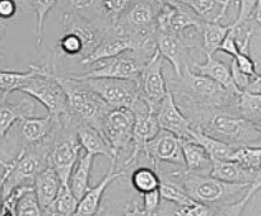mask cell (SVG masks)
<instances>
[{"instance_id":"obj_23","label":"cell","mask_w":261,"mask_h":216,"mask_svg":"<svg viewBox=\"0 0 261 216\" xmlns=\"http://www.w3.org/2000/svg\"><path fill=\"white\" fill-rule=\"evenodd\" d=\"M33 113H35V103L31 97L17 103L8 101V97L0 98V139H4L9 130L19 119L33 117Z\"/></svg>"},{"instance_id":"obj_44","label":"cell","mask_w":261,"mask_h":216,"mask_svg":"<svg viewBox=\"0 0 261 216\" xmlns=\"http://www.w3.org/2000/svg\"><path fill=\"white\" fill-rule=\"evenodd\" d=\"M239 66L240 70L245 73L246 75L251 76V78H256L257 71H256V64L252 60L251 55H246V53H239L236 57H232Z\"/></svg>"},{"instance_id":"obj_5","label":"cell","mask_w":261,"mask_h":216,"mask_svg":"<svg viewBox=\"0 0 261 216\" xmlns=\"http://www.w3.org/2000/svg\"><path fill=\"white\" fill-rule=\"evenodd\" d=\"M163 3L160 0H133L115 27L132 40L133 48L157 51V19Z\"/></svg>"},{"instance_id":"obj_18","label":"cell","mask_w":261,"mask_h":216,"mask_svg":"<svg viewBox=\"0 0 261 216\" xmlns=\"http://www.w3.org/2000/svg\"><path fill=\"white\" fill-rule=\"evenodd\" d=\"M158 124L162 130L172 132L173 135L180 140H191V131H193V124L190 119L184 114L178 104L176 103L175 97L168 89L165 101L162 102L158 111L155 112Z\"/></svg>"},{"instance_id":"obj_14","label":"cell","mask_w":261,"mask_h":216,"mask_svg":"<svg viewBox=\"0 0 261 216\" xmlns=\"http://www.w3.org/2000/svg\"><path fill=\"white\" fill-rule=\"evenodd\" d=\"M17 137L22 147L47 144L61 125V118L48 114L42 118L25 117L17 122Z\"/></svg>"},{"instance_id":"obj_51","label":"cell","mask_w":261,"mask_h":216,"mask_svg":"<svg viewBox=\"0 0 261 216\" xmlns=\"http://www.w3.org/2000/svg\"><path fill=\"white\" fill-rule=\"evenodd\" d=\"M247 90L251 91V93H261V73L257 74V76L252 80Z\"/></svg>"},{"instance_id":"obj_7","label":"cell","mask_w":261,"mask_h":216,"mask_svg":"<svg viewBox=\"0 0 261 216\" xmlns=\"http://www.w3.org/2000/svg\"><path fill=\"white\" fill-rule=\"evenodd\" d=\"M86 81L101 98L114 108H129L133 112L148 111L147 106L140 97L139 84L132 79H115V78H78Z\"/></svg>"},{"instance_id":"obj_32","label":"cell","mask_w":261,"mask_h":216,"mask_svg":"<svg viewBox=\"0 0 261 216\" xmlns=\"http://www.w3.org/2000/svg\"><path fill=\"white\" fill-rule=\"evenodd\" d=\"M78 205L79 200L74 196L69 186L63 184L55 201L43 210V216H75Z\"/></svg>"},{"instance_id":"obj_41","label":"cell","mask_w":261,"mask_h":216,"mask_svg":"<svg viewBox=\"0 0 261 216\" xmlns=\"http://www.w3.org/2000/svg\"><path fill=\"white\" fill-rule=\"evenodd\" d=\"M143 198V210L150 216H161L160 208L161 203H162V197H161L160 188L158 190L152 191V192H147L142 195Z\"/></svg>"},{"instance_id":"obj_48","label":"cell","mask_w":261,"mask_h":216,"mask_svg":"<svg viewBox=\"0 0 261 216\" xmlns=\"http://www.w3.org/2000/svg\"><path fill=\"white\" fill-rule=\"evenodd\" d=\"M219 51H223V52H226L227 55H229L231 57H236V56L240 53L239 47H237L236 40H234V37H233V35H232L231 30H229L228 35L226 36L224 41L222 42L221 47H219Z\"/></svg>"},{"instance_id":"obj_33","label":"cell","mask_w":261,"mask_h":216,"mask_svg":"<svg viewBox=\"0 0 261 216\" xmlns=\"http://www.w3.org/2000/svg\"><path fill=\"white\" fill-rule=\"evenodd\" d=\"M231 30V24L222 23H204L203 25V51L206 55L214 56L219 51L222 42Z\"/></svg>"},{"instance_id":"obj_50","label":"cell","mask_w":261,"mask_h":216,"mask_svg":"<svg viewBox=\"0 0 261 216\" xmlns=\"http://www.w3.org/2000/svg\"><path fill=\"white\" fill-rule=\"evenodd\" d=\"M124 216H150L143 210V207H139L137 202H133L127 205L124 210Z\"/></svg>"},{"instance_id":"obj_4","label":"cell","mask_w":261,"mask_h":216,"mask_svg":"<svg viewBox=\"0 0 261 216\" xmlns=\"http://www.w3.org/2000/svg\"><path fill=\"white\" fill-rule=\"evenodd\" d=\"M53 76L68 98V113L61 117V122L74 127L86 124L101 130L102 122L112 109L111 107L86 81L76 79L73 74H59L53 69Z\"/></svg>"},{"instance_id":"obj_49","label":"cell","mask_w":261,"mask_h":216,"mask_svg":"<svg viewBox=\"0 0 261 216\" xmlns=\"http://www.w3.org/2000/svg\"><path fill=\"white\" fill-rule=\"evenodd\" d=\"M260 190H261V167L256 170V173H255L254 180H252L251 184H250L249 190H247L246 192V196H249L250 198H252V196Z\"/></svg>"},{"instance_id":"obj_28","label":"cell","mask_w":261,"mask_h":216,"mask_svg":"<svg viewBox=\"0 0 261 216\" xmlns=\"http://www.w3.org/2000/svg\"><path fill=\"white\" fill-rule=\"evenodd\" d=\"M93 155L84 151L76 160L70 173L68 186L78 200H81L86 195L87 191L91 188L89 187V177H91L92 167H93Z\"/></svg>"},{"instance_id":"obj_22","label":"cell","mask_w":261,"mask_h":216,"mask_svg":"<svg viewBox=\"0 0 261 216\" xmlns=\"http://www.w3.org/2000/svg\"><path fill=\"white\" fill-rule=\"evenodd\" d=\"M189 66H190V69L194 73L200 74V75L208 76V78L213 79L214 81H217V83H219L221 85H223L224 88H227L228 90H232L234 91V93L239 94L242 93V91L239 90L237 86L234 85L231 74V65H229V64L221 60H217L214 56L206 55L204 63L193 61Z\"/></svg>"},{"instance_id":"obj_2","label":"cell","mask_w":261,"mask_h":216,"mask_svg":"<svg viewBox=\"0 0 261 216\" xmlns=\"http://www.w3.org/2000/svg\"><path fill=\"white\" fill-rule=\"evenodd\" d=\"M167 85L180 109L193 107H237L242 94L228 90L208 76L194 73L189 65L185 66L181 75L170 79Z\"/></svg>"},{"instance_id":"obj_27","label":"cell","mask_w":261,"mask_h":216,"mask_svg":"<svg viewBox=\"0 0 261 216\" xmlns=\"http://www.w3.org/2000/svg\"><path fill=\"white\" fill-rule=\"evenodd\" d=\"M186 170L196 174L209 175L213 168V159L201 145L195 141L181 140Z\"/></svg>"},{"instance_id":"obj_38","label":"cell","mask_w":261,"mask_h":216,"mask_svg":"<svg viewBox=\"0 0 261 216\" xmlns=\"http://www.w3.org/2000/svg\"><path fill=\"white\" fill-rule=\"evenodd\" d=\"M160 192L162 201L173 203L176 207L189 206L191 205V203L195 202V200H193V198L184 191V188L181 187L178 183L173 182V180L161 179Z\"/></svg>"},{"instance_id":"obj_15","label":"cell","mask_w":261,"mask_h":216,"mask_svg":"<svg viewBox=\"0 0 261 216\" xmlns=\"http://www.w3.org/2000/svg\"><path fill=\"white\" fill-rule=\"evenodd\" d=\"M204 23L185 3L177 5L163 4L158 14L157 30L180 35L191 27H201Z\"/></svg>"},{"instance_id":"obj_8","label":"cell","mask_w":261,"mask_h":216,"mask_svg":"<svg viewBox=\"0 0 261 216\" xmlns=\"http://www.w3.org/2000/svg\"><path fill=\"white\" fill-rule=\"evenodd\" d=\"M32 68L36 70V75L20 91L42 103L48 114L59 118L64 117L68 113V98L64 89L53 76V69L48 65H32Z\"/></svg>"},{"instance_id":"obj_36","label":"cell","mask_w":261,"mask_h":216,"mask_svg":"<svg viewBox=\"0 0 261 216\" xmlns=\"http://www.w3.org/2000/svg\"><path fill=\"white\" fill-rule=\"evenodd\" d=\"M130 184L142 196L147 192L158 190L161 186V178L153 168L139 167L134 169L130 175Z\"/></svg>"},{"instance_id":"obj_37","label":"cell","mask_w":261,"mask_h":216,"mask_svg":"<svg viewBox=\"0 0 261 216\" xmlns=\"http://www.w3.org/2000/svg\"><path fill=\"white\" fill-rule=\"evenodd\" d=\"M237 111L247 121L252 124L261 122V93H251L249 90L242 91L237 103Z\"/></svg>"},{"instance_id":"obj_54","label":"cell","mask_w":261,"mask_h":216,"mask_svg":"<svg viewBox=\"0 0 261 216\" xmlns=\"http://www.w3.org/2000/svg\"><path fill=\"white\" fill-rule=\"evenodd\" d=\"M255 126L257 127V130H259L260 134H261V122H260V124H256V125H255Z\"/></svg>"},{"instance_id":"obj_52","label":"cell","mask_w":261,"mask_h":216,"mask_svg":"<svg viewBox=\"0 0 261 216\" xmlns=\"http://www.w3.org/2000/svg\"><path fill=\"white\" fill-rule=\"evenodd\" d=\"M251 19L254 20L255 23H257V24L261 25V0L257 2L256 7H255L254 13H252L251 15Z\"/></svg>"},{"instance_id":"obj_55","label":"cell","mask_w":261,"mask_h":216,"mask_svg":"<svg viewBox=\"0 0 261 216\" xmlns=\"http://www.w3.org/2000/svg\"><path fill=\"white\" fill-rule=\"evenodd\" d=\"M0 27H2V22H0Z\"/></svg>"},{"instance_id":"obj_35","label":"cell","mask_w":261,"mask_h":216,"mask_svg":"<svg viewBox=\"0 0 261 216\" xmlns=\"http://www.w3.org/2000/svg\"><path fill=\"white\" fill-rule=\"evenodd\" d=\"M14 191H17L18 195L14 206V216H43L42 207L33 187H20Z\"/></svg>"},{"instance_id":"obj_19","label":"cell","mask_w":261,"mask_h":216,"mask_svg":"<svg viewBox=\"0 0 261 216\" xmlns=\"http://www.w3.org/2000/svg\"><path fill=\"white\" fill-rule=\"evenodd\" d=\"M116 162L117 159L110 160V168L106 174H105V177L94 187L89 188L86 195L79 200V205L78 208H76L75 216H96V213L99 210V206H101L102 197H103V193L106 191V188L114 180H116L117 178L126 174L125 170L116 169Z\"/></svg>"},{"instance_id":"obj_53","label":"cell","mask_w":261,"mask_h":216,"mask_svg":"<svg viewBox=\"0 0 261 216\" xmlns=\"http://www.w3.org/2000/svg\"><path fill=\"white\" fill-rule=\"evenodd\" d=\"M163 4H170V5H177L185 3V0H160Z\"/></svg>"},{"instance_id":"obj_43","label":"cell","mask_w":261,"mask_h":216,"mask_svg":"<svg viewBox=\"0 0 261 216\" xmlns=\"http://www.w3.org/2000/svg\"><path fill=\"white\" fill-rule=\"evenodd\" d=\"M229 65H231V74H232V79H233L234 85L237 86V89H239V90H241V91L247 90L250 86V84H251L252 80H254V78H251V76H249V75H246L245 73H242V71L239 69V66L236 65V63H234L233 58L231 60Z\"/></svg>"},{"instance_id":"obj_21","label":"cell","mask_w":261,"mask_h":216,"mask_svg":"<svg viewBox=\"0 0 261 216\" xmlns=\"http://www.w3.org/2000/svg\"><path fill=\"white\" fill-rule=\"evenodd\" d=\"M61 10L68 14H75L94 22L112 23L114 19L107 12L105 0H58Z\"/></svg>"},{"instance_id":"obj_11","label":"cell","mask_w":261,"mask_h":216,"mask_svg":"<svg viewBox=\"0 0 261 216\" xmlns=\"http://www.w3.org/2000/svg\"><path fill=\"white\" fill-rule=\"evenodd\" d=\"M165 61L163 56L157 50L150 60L145 64L138 79L140 97L147 106L148 111L154 114L168 93L167 80L163 75Z\"/></svg>"},{"instance_id":"obj_42","label":"cell","mask_w":261,"mask_h":216,"mask_svg":"<svg viewBox=\"0 0 261 216\" xmlns=\"http://www.w3.org/2000/svg\"><path fill=\"white\" fill-rule=\"evenodd\" d=\"M250 200L251 198L245 195V197L241 198L240 201H236L233 203H228V205H224L216 208L213 216H241L245 207L247 206V203L250 202Z\"/></svg>"},{"instance_id":"obj_31","label":"cell","mask_w":261,"mask_h":216,"mask_svg":"<svg viewBox=\"0 0 261 216\" xmlns=\"http://www.w3.org/2000/svg\"><path fill=\"white\" fill-rule=\"evenodd\" d=\"M20 9L33 10L36 14V46H42L45 40V18L58 4V0H18Z\"/></svg>"},{"instance_id":"obj_17","label":"cell","mask_w":261,"mask_h":216,"mask_svg":"<svg viewBox=\"0 0 261 216\" xmlns=\"http://www.w3.org/2000/svg\"><path fill=\"white\" fill-rule=\"evenodd\" d=\"M161 127L157 116L149 111L135 112L134 130H133L132 152L125 160V165H134L140 157L145 158L147 144L160 132Z\"/></svg>"},{"instance_id":"obj_56","label":"cell","mask_w":261,"mask_h":216,"mask_svg":"<svg viewBox=\"0 0 261 216\" xmlns=\"http://www.w3.org/2000/svg\"><path fill=\"white\" fill-rule=\"evenodd\" d=\"M17 2H18V0H17Z\"/></svg>"},{"instance_id":"obj_12","label":"cell","mask_w":261,"mask_h":216,"mask_svg":"<svg viewBox=\"0 0 261 216\" xmlns=\"http://www.w3.org/2000/svg\"><path fill=\"white\" fill-rule=\"evenodd\" d=\"M134 122L135 113L129 108L111 109L102 122L101 131L117 158L121 151L132 149Z\"/></svg>"},{"instance_id":"obj_24","label":"cell","mask_w":261,"mask_h":216,"mask_svg":"<svg viewBox=\"0 0 261 216\" xmlns=\"http://www.w3.org/2000/svg\"><path fill=\"white\" fill-rule=\"evenodd\" d=\"M76 134H78L79 141H81L82 149L86 152H89L93 157L97 155H103L107 159H117L116 155L114 154L111 145L105 137L103 132L97 127L91 126V125H78L76 127Z\"/></svg>"},{"instance_id":"obj_45","label":"cell","mask_w":261,"mask_h":216,"mask_svg":"<svg viewBox=\"0 0 261 216\" xmlns=\"http://www.w3.org/2000/svg\"><path fill=\"white\" fill-rule=\"evenodd\" d=\"M233 2L239 7V14L234 23H242L251 19V15L259 0H233Z\"/></svg>"},{"instance_id":"obj_16","label":"cell","mask_w":261,"mask_h":216,"mask_svg":"<svg viewBox=\"0 0 261 216\" xmlns=\"http://www.w3.org/2000/svg\"><path fill=\"white\" fill-rule=\"evenodd\" d=\"M157 50L165 60H167L173 68L175 75H181L185 66L190 65V56L194 52L182 36L175 33L157 30L155 35Z\"/></svg>"},{"instance_id":"obj_46","label":"cell","mask_w":261,"mask_h":216,"mask_svg":"<svg viewBox=\"0 0 261 216\" xmlns=\"http://www.w3.org/2000/svg\"><path fill=\"white\" fill-rule=\"evenodd\" d=\"M19 10L20 7L17 0H0V22L14 19Z\"/></svg>"},{"instance_id":"obj_47","label":"cell","mask_w":261,"mask_h":216,"mask_svg":"<svg viewBox=\"0 0 261 216\" xmlns=\"http://www.w3.org/2000/svg\"><path fill=\"white\" fill-rule=\"evenodd\" d=\"M132 2L133 0H105L107 12L111 15V18L114 19L115 23H116V20L119 19L120 15H121L122 12L129 7V4Z\"/></svg>"},{"instance_id":"obj_26","label":"cell","mask_w":261,"mask_h":216,"mask_svg":"<svg viewBox=\"0 0 261 216\" xmlns=\"http://www.w3.org/2000/svg\"><path fill=\"white\" fill-rule=\"evenodd\" d=\"M61 186H63V182H61L60 177L55 172V169L50 167V165L37 175L35 184H33V190H35V193L37 196V200L40 202L41 207H42V211L47 208L55 201Z\"/></svg>"},{"instance_id":"obj_9","label":"cell","mask_w":261,"mask_h":216,"mask_svg":"<svg viewBox=\"0 0 261 216\" xmlns=\"http://www.w3.org/2000/svg\"><path fill=\"white\" fill-rule=\"evenodd\" d=\"M155 51L149 50H137L132 48L115 57L106 58L96 63V68L89 70L86 74H75L78 78H115V79H132L137 80L139 79L140 73L145 64L150 60Z\"/></svg>"},{"instance_id":"obj_34","label":"cell","mask_w":261,"mask_h":216,"mask_svg":"<svg viewBox=\"0 0 261 216\" xmlns=\"http://www.w3.org/2000/svg\"><path fill=\"white\" fill-rule=\"evenodd\" d=\"M30 70L25 73H18V71H5L0 69V91L2 98H7L13 91L22 90L31 79L36 75V70L32 65L28 66Z\"/></svg>"},{"instance_id":"obj_13","label":"cell","mask_w":261,"mask_h":216,"mask_svg":"<svg viewBox=\"0 0 261 216\" xmlns=\"http://www.w3.org/2000/svg\"><path fill=\"white\" fill-rule=\"evenodd\" d=\"M145 158L150 160L152 168L160 164H171L186 168L181 140L172 132L160 130L145 147Z\"/></svg>"},{"instance_id":"obj_3","label":"cell","mask_w":261,"mask_h":216,"mask_svg":"<svg viewBox=\"0 0 261 216\" xmlns=\"http://www.w3.org/2000/svg\"><path fill=\"white\" fill-rule=\"evenodd\" d=\"M161 179H170L178 183L186 193L196 202L211 207L233 203L245 197L250 184H236L223 182L221 179L204 174L188 172L185 168H175L173 170H163L158 173Z\"/></svg>"},{"instance_id":"obj_29","label":"cell","mask_w":261,"mask_h":216,"mask_svg":"<svg viewBox=\"0 0 261 216\" xmlns=\"http://www.w3.org/2000/svg\"><path fill=\"white\" fill-rule=\"evenodd\" d=\"M233 0H185L203 22L222 23Z\"/></svg>"},{"instance_id":"obj_1","label":"cell","mask_w":261,"mask_h":216,"mask_svg":"<svg viewBox=\"0 0 261 216\" xmlns=\"http://www.w3.org/2000/svg\"><path fill=\"white\" fill-rule=\"evenodd\" d=\"M193 127L231 146H261V134L255 124L247 121L237 107H193L181 109Z\"/></svg>"},{"instance_id":"obj_40","label":"cell","mask_w":261,"mask_h":216,"mask_svg":"<svg viewBox=\"0 0 261 216\" xmlns=\"http://www.w3.org/2000/svg\"><path fill=\"white\" fill-rule=\"evenodd\" d=\"M216 208L200 202H194L189 206H181L176 207L173 211L175 216H213Z\"/></svg>"},{"instance_id":"obj_20","label":"cell","mask_w":261,"mask_h":216,"mask_svg":"<svg viewBox=\"0 0 261 216\" xmlns=\"http://www.w3.org/2000/svg\"><path fill=\"white\" fill-rule=\"evenodd\" d=\"M132 40H130L126 35L120 32V30L114 25L112 29L107 33L106 37H105L103 40H102V42L99 43L98 47H97L88 57L82 60L81 64L84 66H92L96 63H98V61L115 57V56L120 55V53L125 52V51L132 50Z\"/></svg>"},{"instance_id":"obj_30","label":"cell","mask_w":261,"mask_h":216,"mask_svg":"<svg viewBox=\"0 0 261 216\" xmlns=\"http://www.w3.org/2000/svg\"><path fill=\"white\" fill-rule=\"evenodd\" d=\"M190 141H195L201 145L213 160H231L232 155L236 150V147L231 146L216 137L209 136L195 127H193V131H191Z\"/></svg>"},{"instance_id":"obj_25","label":"cell","mask_w":261,"mask_h":216,"mask_svg":"<svg viewBox=\"0 0 261 216\" xmlns=\"http://www.w3.org/2000/svg\"><path fill=\"white\" fill-rule=\"evenodd\" d=\"M256 170L247 169L234 160H213L212 177L236 184H251Z\"/></svg>"},{"instance_id":"obj_39","label":"cell","mask_w":261,"mask_h":216,"mask_svg":"<svg viewBox=\"0 0 261 216\" xmlns=\"http://www.w3.org/2000/svg\"><path fill=\"white\" fill-rule=\"evenodd\" d=\"M247 169L257 170L261 167V146H242L234 150L232 159Z\"/></svg>"},{"instance_id":"obj_10","label":"cell","mask_w":261,"mask_h":216,"mask_svg":"<svg viewBox=\"0 0 261 216\" xmlns=\"http://www.w3.org/2000/svg\"><path fill=\"white\" fill-rule=\"evenodd\" d=\"M82 145L76 127L68 126L61 122L55 132L48 151V165L55 169L63 184H68L70 173L81 157Z\"/></svg>"},{"instance_id":"obj_6","label":"cell","mask_w":261,"mask_h":216,"mask_svg":"<svg viewBox=\"0 0 261 216\" xmlns=\"http://www.w3.org/2000/svg\"><path fill=\"white\" fill-rule=\"evenodd\" d=\"M51 141L20 149L17 157L12 160V169L3 188V201L17 188L33 187L37 175L48 167Z\"/></svg>"}]
</instances>
